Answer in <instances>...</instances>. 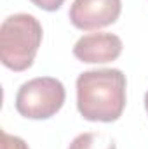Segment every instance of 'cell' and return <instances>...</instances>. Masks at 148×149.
Masks as SVG:
<instances>
[{
	"label": "cell",
	"mask_w": 148,
	"mask_h": 149,
	"mask_svg": "<svg viewBox=\"0 0 148 149\" xmlns=\"http://www.w3.org/2000/svg\"><path fill=\"white\" fill-rule=\"evenodd\" d=\"M77 108L89 121L118 120L125 108V74L115 68L84 71L77 78Z\"/></svg>",
	"instance_id": "6da1fadb"
},
{
	"label": "cell",
	"mask_w": 148,
	"mask_h": 149,
	"mask_svg": "<svg viewBox=\"0 0 148 149\" xmlns=\"http://www.w3.org/2000/svg\"><path fill=\"white\" fill-rule=\"evenodd\" d=\"M42 24L32 14H14L0 26V59L12 71H25L33 64L42 43Z\"/></svg>",
	"instance_id": "7a4b0ae2"
},
{
	"label": "cell",
	"mask_w": 148,
	"mask_h": 149,
	"mask_svg": "<svg viewBox=\"0 0 148 149\" xmlns=\"http://www.w3.org/2000/svg\"><path fill=\"white\" fill-rule=\"evenodd\" d=\"M65 87L52 76H38L25 81L16 94V109L30 120H47L65 104Z\"/></svg>",
	"instance_id": "3957f363"
},
{
	"label": "cell",
	"mask_w": 148,
	"mask_h": 149,
	"mask_svg": "<svg viewBox=\"0 0 148 149\" xmlns=\"http://www.w3.org/2000/svg\"><path fill=\"white\" fill-rule=\"evenodd\" d=\"M120 10V0H73L68 16L75 28L89 31L113 24Z\"/></svg>",
	"instance_id": "277c9868"
},
{
	"label": "cell",
	"mask_w": 148,
	"mask_h": 149,
	"mask_svg": "<svg viewBox=\"0 0 148 149\" xmlns=\"http://www.w3.org/2000/svg\"><path fill=\"white\" fill-rule=\"evenodd\" d=\"M122 52V40L113 33H91L73 47V56L82 63H110Z\"/></svg>",
	"instance_id": "5b68a950"
},
{
	"label": "cell",
	"mask_w": 148,
	"mask_h": 149,
	"mask_svg": "<svg viewBox=\"0 0 148 149\" xmlns=\"http://www.w3.org/2000/svg\"><path fill=\"white\" fill-rule=\"evenodd\" d=\"M68 149H117L115 141L108 134L101 132H85L77 135Z\"/></svg>",
	"instance_id": "8992f818"
},
{
	"label": "cell",
	"mask_w": 148,
	"mask_h": 149,
	"mask_svg": "<svg viewBox=\"0 0 148 149\" xmlns=\"http://www.w3.org/2000/svg\"><path fill=\"white\" fill-rule=\"evenodd\" d=\"M2 149H30V148L21 137L9 135L7 132H2Z\"/></svg>",
	"instance_id": "52a82bcc"
},
{
	"label": "cell",
	"mask_w": 148,
	"mask_h": 149,
	"mask_svg": "<svg viewBox=\"0 0 148 149\" xmlns=\"http://www.w3.org/2000/svg\"><path fill=\"white\" fill-rule=\"evenodd\" d=\"M63 2H65V0H32L33 5H37L40 9H44V10H49V12L58 10V9L63 5Z\"/></svg>",
	"instance_id": "ba28073f"
},
{
	"label": "cell",
	"mask_w": 148,
	"mask_h": 149,
	"mask_svg": "<svg viewBox=\"0 0 148 149\" xmlns=\"http://www.w3.org/2000/svg\"><path fill=\"white\" fill-rule=\"evenodd\" d=\"M145 108H147V113H148V90H147V95H145Z\"/></svg>",
	"instance_id": "9c48e42d"
}]
</instances>
